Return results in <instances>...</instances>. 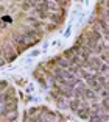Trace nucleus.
<instances>
[{"label":"nucleus","instance_id":"nucleus-1","mask_svg":"<svg viewBox=\"0 0 109 122\" xmlns=\"http://www.w3.org/2000/svg\"><path fill=\"white\" fill-rule=\"evenodd\" d=\"M14 44H16V47H17V50H24V49H28V47L33 46V42L25 35L16 36V38H14Z\"/></svg>","mask_w":109,"mask_h":122},{"label":"nucleus","instance_id":"nucleus-2","mask_svg":"<svg viewBox=\"0 0 109 122\" xmlns=\"http://www.w3.org/2000/svg\"><path fill=\"white\" fill-rule=\"evenodd\" d=\"M90 107L89 105H86V107H80L75 113H78V116H80L81 119H89V114H90Z\"/></svg>","mask_w":109,"mask_h":122},{"label":"nucleus","instance_id":"nucleus-3","mask_svg":"<svg viewBox=\"0 0 109 122\" xmlns=\"http://www.w3.org/2000/svg\"><path fill=\"white\" fill-rule=\"evenodd\" d=\"M83 97L84 99H89V100H95L97 99V92H95L92 88H83Z\"/></svg>","mask_w":109,"mask_h":122},{"label":"nucleus","instance_id":"nucleus-4","mask_svg":"<svg viewBox=\"0 0 109 122\" xmlns=\"http://www.w3.org/2000/svg\"><path fill=\"white\" fill-rule=\"evenodd\" d=\"M5 53H6V58H5V61H13L16 58V52L13 47H8L6 50H5Z\"/></svg>","mask_w":109,"mask_h":122},{"label":"nucleus","instance_id":"nucleus-5","mask_svg":"<svg viewBox=\"0 0 109 122\" xmlns=\"http://www.w3.org/2000/svg\"><path fill=\"white\" fill-rule=\"evenodd\" d=\"M80 107H81V100L78 99V97L75 99V100H72L70 103H69V108H70V110H73V111H76Z\"/></svg>","mask_w":109,"mask_h":122},{"label":"nucleus","instance_id":"nucleus-6","mask_svg":"<svg viewBox=\"0 0 109 122\" xmlns=\"http://www.w3.org/2000/svg\"><path fill=\"white\" fill-rule=\"evenodd\" d=\"M31 6H34V5H33V2H30V0H27L24 3V10H30Z\"/></svg>","mask_w":109,"mask_h":122},{"label":"nucleus","instance_id":"nucleus-7","mask_svg":"<svg viewBox=\"0 0 109 122\" xmlns=\"http://www.w3.org/2000/svg\"><path fill=\"white\" fill-rule=\"evenodd\" d=\"M5 86H6V83H5V81H0V91L3 89V88H5Z\"/></svg>","mask_w":109,"mask_h":122},{"label":"nucleus","instance_id":"nucleus-8","mask_svg":"<svg viewBox=\"0 0 109 122\" xmlns=\"http://www.w3.org/2000/svg\"><path fill=\"white\" fill-rule=\"evenodd\" d=\"M3 64H5V60H3L2 56H0V66H3Z\"/></svg>","mask_w":109,"mask_h":122},{"label":"nucleus","instance_id":"nucleus-9","mask_svg":"<svg viewBox=\"0 0 109 122\" xmlns=\"http://www.w3.org/2000/svg\"><path fill=\"white\" fill-rule=\"evenodd\" d=\"M28 122H39V119H34V117H31V119H30Z\"/></svg>","mask_w":109,"mask_h":122},{"label":"nucleus","instance_id":"nucleus-10","mask_svg":"<svg viewBox=\"0 0 109 122\" xmlns=\"http://www.w3.org/2000/svg\"><path fill=\"white\" fill-rule=\"evenodd\" d=\"M2 52H3V50H2V47H0V56H2Z\"/></svg>","mask_w":109,"mask_h":122}]
</instances>
